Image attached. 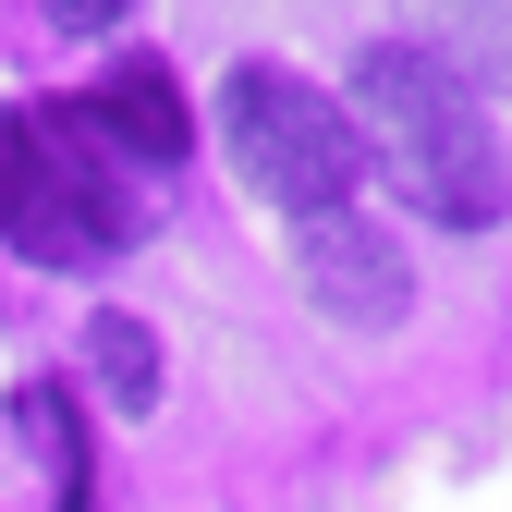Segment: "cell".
I'll return each mask as SVG.
<instances>
[{"instance_id": "6da1fadb", "label": "cell", "mask_w": 512, "mask_h": 512, "mask_svg": "<svg viewBox=\"0 0 512 512\" xmlns=\"http://www.w3.org/2000/svg\"><path fill=\"white\" fill-rule=\"evenodd\" d=\"M342 122H354L366 171H391L403 196H415V220H439V232H488V220L512 208V159H500L488 110H476V86L452 74V61H427V49H403V37L366 49Z\"/></svg>"}, {"instance_id": "3957f363", "label": "cell", "mask_w": 512, "mask_h": 512, "mask_svg": "<svg viewBox=\"0 0 512 512\" xmlns=\"http://www.w3.org/2000/svg\"><path fill=\"white\" fill-rule=\"evenodd\" d=\"M220 147H232V171L256 183V196L293 208V220L354 208V183H366V147H354L342 98H317L305 74H281V61H244V74L220 86Z\"/></svg>"}, {"instance_id": "5b68a950", "label": "cell", "mask_w": 512, "mask_h": 512, "mask_svg": "<svg viewBox=\"0 0 512 512\" xmlns=\"http://www.w3.org/2000/svg\"><path fill=\"white\" fill-rule=\"evenodd\" d=\"M74 122L110 147V159H135V171H171L183 147H196V110H183V86H171V61H110V74L74 98Z\"/></svg>"}, {"instance_id": "7a4b0ae2", "label": "cell", "mask_w": 512, "mask_h": 512, "mask_svg": "<svg viewBox=\"0 0 512 512\" xmlns=\"http://www.w3.org/2000/svg\"><path fill=\"white\" fill-rule=\"evenodd\" d=\"M122 232H147V196L122 183V159L86 135L74 110H0V244L86 269Z\"/></svg>"}, {"instance_id": "8992f818", "label": "cell", "mask_w": 512, "mask_h": 512, "mask_svg": "<svg viewBox=\"0 0 512 512\" xmlns=\"http://www.w3.org/2000/svg\"><path fill=\"white\" fill-rule=\"evenodd\" d=\"M86 378H98V403L147 415V403H159V330L122 317V305H98V317H86Z\"/></svg>"}, {"instance_id": "52a82bcc", "label": "cell", "mask_w": 512, "mask_h": 512, "mask_svg": "<svg viewBox=\"0 0 512 512\" xmlns=\"http://www.w3.org/2000/svg\"><path fill=\"white\" fill-rule=\"evenodd\" d=\"M13 439L37 452L49 500H61V512H86V427H74V403H61V391H25V403H13Z\"/></svg>"}, {"instance_id": "ba28073f", "label": "cell", "mask_w": 512, "mask_h": 512, "mask_svg": "<svg viewBox=\"0 0 512 512\" xmlns=\"http://www.w3.org/2000/svg\"><path fill=\"white\" fill-rule=\"evenodd\" d=\"M37 13H49L61 37H110V25H122V0H37Z\"/></svg>"}, {"instance_id": "277c9868", "label": "cell", "mask_w": 512, "mask_h": 512, "mask_svg": "<svg viewBox=\"0 0 512 512\" xmlns=\"http://www.w3.org/2000/svg\"><path fill=\"white\" fill-rule=\"evenodd\" d=\"M293 269H305V293L330 305L342 330H403V305H415V269H403V244L378 232V220H354V208L305 220Z\"/></svg>"}]
</instances>
